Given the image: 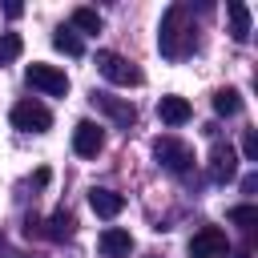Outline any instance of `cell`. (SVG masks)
Masks as SVG:
<instances>
[{"mask_svg":"<svg viewBox=\"0 0 258 258\" xmlns=\"http://www.w3.org/2000/svg\"><path fill=\"white\" fill-rule=\"evenodd\" d=\"M8 117H12V125L24 129V133H48V129H52V113H48L40 101H16Z\"/></svg>","mask_w":258,"mask_h":258,"instance_id":"obj_5","label":"cell"},{"mask_svg":"<svg viewBox=\"0 0 258 258\" xmlns=\"http://www.w3.org/2000/svg\"><path fill=\"white\" fill-rule=\"evenodd\" d=\"M20 12H24V4H16V0H8V4H4V16H8V20H16Z\"/></svg>","mask_w":258,"mask_h":258,"instance_id":"obj_21","label":"cell"},{"mask_svg":"<svg viewBox=\"0 0 258 258\" xmlns=\"http://www.w3.org/2000/svg\"><path fill=\"white\" fill-rule=\"evenodd\" d=\"M157 48L165 60H185L198 52V24H194V12L189 4H169L165 16H161V28H157Z\"/></svg>","mask_w":258,"mask_h":258,"instance_id":"obj_1","label":"cell"},{"mask_svg":"<svg viewBox=\"0 0 258 258\" xmlns=\"http://www.w3.org/2000/svg\"><path fill=\"white\" fill-rule=\"evenodd\" d=\"M89 206H93V214L97 218H117L121 210H125V198L117 194V189H89Z\"/></svg>","mask_w":258,"mask_h":258,"instance_id":"obj_11","label":"cell"},{"mask_svg":"<svg viewBox=\"0 0 258 258\" xmlns=\"http://www.w3.org/2000/svg\"><path fill=\"white\" fill-rule=\"evenodd\" d=\"M157 117H161L165 125H185V121L194 117V109H189L185 97H173V93H169V97L157 101Z\"/></svg>","mask_w":258,"mask_h":258,"instance_id":"obj_13","label":"cell"},{"mask_svg":"<svg viewBox=\"0 0 258 258\" xmlns=\"http://www.w3.org/2000/svg\"><path fill=\"white\" fill-rule=\"evenodd\" d=\"M226 16H230V36H234L238 44H246V40H250V8H246L242 0H230V4H226Z\"/></svg>","mask_w":258,"mask_h":258,"instance_id":"obj_14","label":"cell"},{"mask_svg":"<svg viewBox=\"0 0 258 258\" xmlns=\"http://www.w3.org/2000/svg\"><path fill=\"white\" fill-rule=\"evenodd\" d=\"M254 189H258V173H246L242 177V194H254Z\"/></svg>","mask_w":258,"mask_h":258,"instance_id":"obj_22","label":"cell"},{"mask_svg":"<svg viewBox=\"0 0 258 258\" xmlns=\"http://www.w3.org/2000/svg\"><path fill=\"white\" fill-rule=\"evenodd\" d=\"M238 109H242L238 89H218V93H214V113H218V117H234Z\"/></svg>","mask_w":258,"mask_h":258,"instance_id":"obj_16","label":"cell"},{"mask_svg":"<svg viewBox=\"0 0 258 258\" xmlns=\"http://www.w3.org/2000/svg\"><path fill=\"white\" fill-rule=\"evenodd\" d=\"M20 52H24V40H20V32H0V64H12Z\"/></svg>","mask_w":258,"mask_h":258,"instance_id":"obj_18","label":"cell"},{"mask_svg":"<svg viewBox=\"0 0 258 258\" xmlns=\"http://www.w3.org/2000/svg\"><path fill=\"white\" fill-rule=\"evenodd\" d=\"M101 145H105L101 125H93V121H77V129H73V149H77L81 157H97Z\"/></svg>","mask_w":258,"mask_h":258,"instance_id":"obj_10","label":"cell"},{"mask_svg":"<svg viewBox=\"0 0 258 258\" xmlns=\"http://www.w3.org/2000/svg\"><path fill=\"white\" fill-rule=\"evenodd\" d=\"M93 105H97L101 113H109V117H113V121H117L121 129H129V125L137 121V109H133V105H129L125 97H109V93H93Z\"/></svg>","mask_w":258,"mask_h":258,"instance_id":"obj_9","label":"cell"},{"mask_svg":"<svg viewBox=\"0 0 258 258\" xmlns=\"http://www.w3.org/2000/svg\"><path fill=\"white\" fill-rule=\"evenodd\" d=\"M73 226H77V222H73V214L60 206V210H52V214H48V222H40V234H44L48 242H69V238H73Z\"/></svg>","mask_w":258,"mask_h":258,"instance_id":"obj_12","label":"cell"},{"mask_svg":"<svg viewBox=\"0 0 258 258\" xmlns=\"http://www.w3.org/2000/svg\"><path fill=\"white\" fill-rule=\"evenodd\" d=\"M73 32L81 28V32H101V12L97 8H73V24H69Z\"/></svg>","mask_w":258,"mask_h":258,"instance_id":"obj_17","label":"cell"},{"mask_svg":"<svg viewBox=\"0 0 258 258\" xmlns=\"http://www.w3.org/2000/svg\"><path fill=\"white\" fill-rule=\"evenodd\" d=\"M153 157H157V165H165V169L177 173V177H185V173L194 169V149H189L181 137H157V141H153Z\"/></svg>","mask_w":258,"mask_h":258,"instance_id":"obj_3","label":"cell"},{"mask_svg":"<svg viewBox=\"0 0 258 258\" xmlns=\"http://www.w3.org/2000/svg\"><path fill=\"white\" fill-rule=\"evenodd\" d=\"M242 157H246V161H258V133H254V129L242 133Z\"/></svg>","mask_w":258,"mask_h":258,"instance_id":"obj_20","label":"cell"},{"mask_svg":"<svg viewBox=\"0 0 258 258\" xmlns=\"http://www.w3.org/2000/svg\"><path fill=\"white\" fill-rule=\"evenodd\" d=\"M230 222L254 230V226H258V206H234V210H230Z\"/></svg>","mask_w":258,"mask_h":258,"instance_id":"obj_19","label":"cell"},{"mask_svg":"<svg viewBox=\"0 0 258 258\" xmlns=\"http://www.w3.org/2000/svg\"><path fill=\"white\" fill-rule=\"evenodd\" d=\"M234 177H238V153L218 141V145L210 149V181L222 185V181H234Z\"/></svg>","mask_w":258,"mask_h":258,"instance_id":"obj_7","label":"cell"},{"mask_svg":"<svg viewBox=\"0 0 258 258\" xmlns=\"http://www.w3.org/2000/svg\"><path fill=\"white\" fill-rule=\"evenodd\" d=\"M52 48L56 52H64V56H81L85 52V44H81V36L69 28V24H60L56 32H52Z\"/></svg>","mask_w":258,"mask_h":258,"instance_id":"obj_15","label":"cell"},{"mask_svg":"<svg viewBox=\"0 0 258 258\" xmlns=\"http://www.w3.org/2000/svg\"><path fill=\"white\" fill-rule=\"evenodd\" d=\"M189 254H194V258H226V254H230L226 230H218V226H202V230L189 238Z\"/></svg>","mask_w":258,"mask_h":258,"instance_id":"obj_6","label":"cell"},{"mask_svg":"<svg viewBox=\"0 0 258 258\" xmlns=\"http://www.w3.org/2000/svg\"><path fill=\"white\" fill-rule=\"evenodd\" d=\"M97 73H101L109 85H121V89H137V85L145 81V73H141L133 60H125L121 52H109V48L97 52Z\"/></svg>","mask_w":258,"mask_h":258,"instance_id":"obj_2","label":"cell"},{"mask_svg":"<svg viewBox=\"0 0 258 258\" xmlns=\"http://www.w3.org/2000/svg\"><path fill=\"white\" fill-rule=\"evenodd\" d=\"M97 250H101V258H129V250H133V234L121 230V226H105L101 238H97Z\"/></svg>","mask_w":258,"mask_h":258,"instance_id":"obj_8","label":"cell"},{"mask_svg":"<svg viewBox=\"0 0 258 258\" xmlns=\"http://www.w3.org/2000/svg\"><path fill=\"white\" fill-rule=\"evenodd\" d=\"M24 81L32 85V89H40V93H48V97H64L69 93V73L64 69H56V64H28L24 69Z\"/></svg>","mask_w":258,"mask_h":258,"instance_id":"obj_4","label":"cell"}]
</instances>
